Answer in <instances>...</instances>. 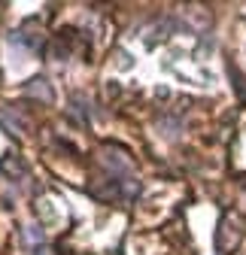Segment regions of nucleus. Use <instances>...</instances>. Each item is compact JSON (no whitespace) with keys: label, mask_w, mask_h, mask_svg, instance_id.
Listing matches in <instances>:
<instances>
[{"label":"nucleus","mask_w":246,"mask_h":255,"mask_svg":"<svg viewBox=\"0 0 246 255\" xmlns=\"http://www.w3.org/2000/svg\"><path fill=\"white\" fill-rule=\"evenodd\" d=\"M240 237H243L240 219L234 213H222L219 228H216V249H219V255H231L240 246Z\"/></svg>","instance_id":"f257e3e1"},{"label":"nucleus","mask_w":246,"mask_h":255,"mask_svg":"<svg viewBox=\"0 0 246 255\" xmlns=\"http://www.w3.org/2000/svg\"><path fill=\"white\" fill-rule=\"evenodd\" d=\"M24 91L30 94V98H40L43 104H52V88H49V82H46L43 76H37V79H30V82L24 85Z\"/></svg>","instance_id":"f03ea898"},{"label":"nucleus","mask_w":246,"mask_h":255,"mask_svg":"<svg viewBox=\"0 0 246 255\" xmlns=\"http://www.w3.org/2000/svg\"><path fill=\"white\" fill-rule=\"evenodd\" d=\"M34 255H52V249L43 243V246H37V249H34Z\"/></svg>","instance_id":"7ed1b4c3"},{"label":"nucleus","mask_w":246,"mask_h":255,"mask_svg":"<svg viewBox=\"0 0 246 255\" xmlns=\"http://www.w3.org/2000/svg\"><path fill=\"white\" fill-rule=\"evenodd\" d=\"M240 182H243V188H246V173H243V176H240Z\"/></svg>","instance_id":"20e7f679"}]
</instances>
